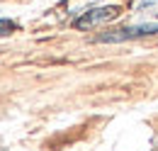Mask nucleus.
<instances>
[{
	"mask_svg": "<svg viewBox=\"0 0 158 151\" xmlns=\"http://www.w3.org/2000/svg\"><path fill=\"white\" fill-rule=\"evenodd\" d=\"M158 34V24H139V27H122L114 32L100 34L98 41H127V39H141V37H153Z\"/></svg>",
	"mask_w": 158,
	"mask_h": 151,
	"instance_id": "nucleus-1",
	"label": "nucleus"
},
{
	"mask_svg": "<svg viewBox=\"0 0 158 151\" xmlns=\"http://www.w3.org/2000/svg\"><path fill=\"white\" fill-rule=\"evenodd\" d=\"M119 12L117 7H93V10H88V12H83L76 22H73V27L76 29H90V27H98V24H105V22H110V19H114Z\"/></svg>",
	"mask_w": 158,
	"mask_h": 151,
	"instance_id": "nucleus-2",
	"label": "nucleus"
},
{
	"mask_svg": "<svg viewBox=\"0 0 158 151\" xmlns=\"http://www.w3.org/2000/svg\"><path fill=\"white\" fill-rule=\"evenodd\" d=\"M15 29H17V24H15V22H10V19H0V37L12 34Z\"/></svg>",
	"mask_w": 158,
	"mask_h": 151,
	"instance_id": "nucleus-3",
	"label": "nucleus"
}]
</instances>
